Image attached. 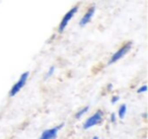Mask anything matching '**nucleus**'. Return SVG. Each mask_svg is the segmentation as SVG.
Returning a JSON list of instances; mask_svg holds the SVG:
<instances>
[{
	"instance_id": "f257e3e1",
	"label": "nucleus",
	"mask_w": 148,
	"mask_h": 139,
	"mask_svg": "<svg viewBox=\"0 0 148 139\" xmlns=\"http://www.w3.org/2000/svg\"><path fill=\"white\" fill-rule=\"evenodd\" d=\"M79 9V6L78 5H75V6H73L71 9H70L69 11H67V12L65 13V15L63 17V19H62L61 23H60L59 27H58V32L59 33H63L64 30L67 28L68 23H69V21L72 19V17H74V15L76 14L77 11H78Z\"/></svg>"
},
{
	"instance_id": "f03ea898",
	"label": "nucleus",
	"mask_w": 148,
	"mask_h": 139,
	"mask_svg": "<svg viewBox=\"0 0 148 139\" xmlns=\"http://www.w3.org/2000/svg\"><path fill=\"white\" fill-rule=\"evenodd\" d=\"M131 48H132V43H131V42H128V43L124 44V45L122 46V47L120 48V49L118 50V51L116 52L113 56H112L111 60H110L108 64H109V65H111V64H114V63H116L117 61H119L121 58H123L124 56H125L126 54H127L128 52L131 50Z\"/></svg>"
},
{
	"instance_id": "7ed1b4c3",
	"label": "nucleus",
	"mask_w": 148,
	"mask_h": 139,
	"mask_svg": "<svg viewBox=\"0 0 148 139\" xmlns=\"http://www.w3.org/2000/svg\"><path fill=\"white\" fill-rule=\"evenodd\" d=\"M29 71L23 72V73L21 74L18 81L11 87L10 92H9V96H14L15 94H18V92H21V89L25 85V83H27V78H29Z\"/></svg>"
},
{
	"instance_id": "20e7f679",
	"label": "nucleus",
	"mask_w": 148,
	"mask_h": 139,
	"mask_svg": "<svg viewBox=\"0 0 148 139\" xmlns=\"http://www.w3.org/2000/svg\"><path fill=\"white\" fill-rule=\"evenodd\" d=\"M103 111H101V110L97 111L92 116L89 117V118L85 121L84 125H83V129H89L95 126V125L99 124V123L103 121Z\"/></svg>"
},
{
	"instance_id": "39448f33",
	"label": "nucleus",
	"mask_w": 148,
	"mask_h": 139,
	"mask_svg": "<svg viewBox=\"0 0 148 139\" xmlns=\"http://www.w3.org/2000/svg\"><path fill=\"white\" fill-rule=\"evenodd\" d=\"M63 126H64V123H62L61 125L55 127V128L47 129V130H45L43 133H42L41 137H40L39 139H55L56 137H57L58 130H60Z\"/></svg>"
},
{
	"instance_id": "423d86ee",
	"label": "nucleus",
	"mask_w": 148,
	"mask_h": 139,
	"mask_svg": "<svg viewBox=\"0 0 148 139\" xmlns=\"http://www.w3.org/2000/svg\"><path fill=\"white\" fill-rule=\"evenodd\" d=\"M95 12V5H92V6H90L88 9H87L86 12H85L84 14H83V17H81V19L79 21V25H80L81 28L84 27V25H86L87 23L91 21V19L93 17Z\"/></svg>"
},
{
	"instance_id": "0eeeda50",
	"label": "nucleus",
	"mask_w": 148,
	"mask_h": 139,
	"mask_svg": "<svg viewBox=\"0 0 148 139\" xmlns=\"http://www.w3.org/2000/svg\"><path fill=\"white\" fill-rule=\"evenodd\" d=\"M126 113H127V106H126L125 104L121 105V107L119 108V112H118L120 119H124V118H125Z\"/></svg>"
},
{
	"instance_id": "6e6552de",
	"label": "nucleus",
	"mask_w": 148,
	"mask_h": 139,
	"mask_svg": "<svg viewBox=\"0 0 148 139\" xmlns=\"http://www.w3.org/2000/svg\"><path fill=\"white\" fill-rule=\"evenodd\" d=\"M88 110H89V107H88V106L84 107V108H83V109H81V110L79 111V112L77 113L76 115H75V118H76V119H80L81 117H82L83 115H84L85 113H86V112H87V111H88Z\"/></svg>"
},
{
	"instance_id": "1a4fd4ad",
	"label": "nucleus",
	"mask_w": 148,
	"mask_h": 139,
	"mask_svg": "<svg viewBox=\"0 0 148 139\" xmlns=\"http://www.w3.org/2000/svg\"><path fill=\"white\" fill-rule=\"evenodd\" d=\"M146 90H147V85H143V86H141L140 88H138L137 92H138V94H142V92H145Z\"/></svg>"
},
{
	"instance_id": "9d476101",
	"label": "nucleus",
	"mask_w": 148,
	"mask_h": 139,
	"mask_svg": "<svg viewBox=\"0 0 148 139\" xmlns=\"http://www.w3.org/2000/svg\"><path fill=\"white\" fill-rule=\"evenodd\" d=\"M54 70H55V67H54V66H52V67H51V68H50V69H49V71H48L47 75H46V78L50 77V76H51L52 74L54 73Z\"/></svg>"
},
{
	"instance_id": "9b49d317",
	"label": "nucleus",
	"mask_w": 148,
	"mask_h": 139,
	"mask_svg": "<svg viewBox=\"0 0 148 139\" xmlns=\"http://www.w3.org/2000/svg\"><path fill=\"white\" fill-rule=\"evenodd\" d=\"M119 98H119L118 96H114L113 98H112V100H111L112 104H116V103H117L118 100H119Z\"/></svg>"
},
{
	"instance_id": "f8f14e48",
	"label": "nucleus",
	"mask_w": 148,
	"mask_h": 139,
	"mask_svg": "<svg viewBox=\"0 0 148 139\" xmlns=\"http://www.w3.org/2000/svg\"><path fill=\"white\" fill-rule=\"evenodd\" d=\"M111 121L113 123L116 122V115H115V113H113V114L111 115Z\"/></svg>"
},
{
	"instance_id": "ddd939ff",
	"label": "nucleus",
	"mask_w": 148,
	"mask_h": 139,
	"mask_svg": "<svg viewBox=\"0 0 148 139\" xmlns=\"http://www.w3.org/2000/svg\"><path fill=\"white\" fill-rule=\"evenodd\" d=\"M92 139H99V137H97V136H95V137H93Z\"/></svg>"
}]
</instances>
